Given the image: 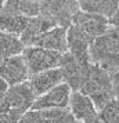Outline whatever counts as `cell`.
I'll return each instance as SVG.
<instances>
[{"label": "cell", "instance_id": "obj_19", "mask_svg": "<svg viewBox=\"0 0 119 123\" xmlns=\"http://www.w3.org/2000/svg\"><path fill=\"white\" fill-rule=\"evenodd\" d=\"M25 50L21 39L15 35H10L0 31V60L21 55Z\"/></svg>", "mask_w": 119, "mask_h": 123}, {"label": "cell", "instance_id": "obj_26", "mask_svg": "<svg viewBox=\"0 0 119 123\" xmlns=\"http://www.w3.org/2000/svg\"><path fill=\"white\" fill-rule=\"evenodd\" d=\"M3 6H4V3H3V1H0V12H1V10H3Z\"/></svg>", "mask_w": 119, "mask_h": 123}, {"label": "cell", "instance_id": "obj_12", "mask_svg": "<svg viewBox=\"0 0 119 123\" xmlns=\"http://www.w3.org/2000/svg\"><path fill=\"white\" fill-rule=\"evenodd\" d=\"M67 31H68V29L61 28V26H56V28L47 31V32L43 33L42 36H39V37L33 42L32 46L54 51V53H58V54H65V53L68 51ZM32 46H31V47H32Z\"/></svg>", "mask_w": 119, "mask_h": 123}, {"label": "cell", "instance_id": "obj_3", "mask_svg": "<svg viewBox=\"0 0 119 123\" xmlns=\"http://www.w3.org/2000/svg\"><path fill=\"white\" fill-rule=\"evenodd\" d=\"M78 1H64V0H47L40 1V15L50 18L57 26L68 29L72 25V19L79 11Z\"/></svg>", "mask_w": 119, "mask_h": 123}, {"label": "cell", "instance_id": "obj_11", "mask_svg": "<svg viewBox=\"0 0 119 123\" xmlns=\"http://www.w3.org/2000/svg\"><path fill=\"white\" fill-rule=\"evenodd\" d=\"M67 40H68V53L82 65H89L90 62V44L89 40L83 33H80L72 25L67 31Z\"/></svg>", "mask_w": 119, "mask_h": 123}, {"label": "cell", "instance_id": "obj_25", "mask_svg": "<svg viewBox=\"0 0 119 123\" xmlns=\"http://www.w3.org/2000/svg\"><path fill=\"white\" fill-rule=\"evenodd\" d=\"M61 123H80V122H78L76 119H75L71 113H69V111H68V113H67V116L64 117L63 120H61Z\"/></svg>", "mask_w": 119, "mask_h": 123}, {"label": "cell", "instance_id": "obj_2", "mask_svg": "<svg viewBox=\"0 0 119 123\" xmlns=\"http://www.w3.org/2000/svg\"><path fill=\"white\" fill-rule=\"evenodd\" d=\"M79 91L87 95L100 111L104 105H107L109 101L115 98L112 89V75L105 69L90 64L85 82Z\"/></svg>", "mask_w": 119, "mask_h": 123}, {"label": "cell", "instance_id": "obj_20", "mask_svg": "<svg viewBox=\"0 0 119 123\" xmlns=\"http://www.w3.org/2000/svg\"><path fill=\"white\" fill-rule=\"evenodd\" d=\"M98 123H119V101L113 98L98 111Z\"/></svg>", "mask_w": 119, "mask_h": 123}, {"label": "cell", "instance_id": "obj_24", "mask_svg": "<svg viewBox=\"0 0 119 123\" xmlns=\"http://www.w3.org/2000/svg\"><path fill=\"white\" fill-rule=\"evenodd\" d=\"M109 25H111L112 28H115L119 32V8H118V11L115 12V15L109 19Z\"/></svg>", "mask_w": 119, "mask_h": 123}, {"label": "cell", "instance_id": "obj_22", "mask_svg": "<svg viewBox=\"0 0 119 123\" xmlns=\"http://www.w3.org/2000/svg\"><path fill=\"white\" fill-rule=\"evenodd\" d=\"M112 89H113V97L115 100L119 101V69L112 73Z\"/></svg>", "mask_w": 119, "mask_h": 123}, {"label": "cell", "instance_id": "obj_21", "mask_svg": "<svg viewBox=\"0 0 119 123\" xmlns=\"http://www.w3.org/2000/svg\"><path fill=\"white\" fill-rule=\"evenodd\" d=\"M19 119H21V115L0 106V123H18Z\"/></svg>", "mask_w": 119, "mask_h": 123}, {"label": "cell", "instance_id": "obj_4", "mask_svg": "<svg viewBox=\"0 0 119 123\" xmlns=\"http://www.w3.org/2000/svg\"><path fill=\"white\" fill-rule=\"evenodd\" d=\"M22 57L29 71V76L40 72H46L50 69H57L60 67V61L63 54L54 51L40 49V47H26L22 53Z\"/></svg>", "mask_w": 119, "mask_h": 123}, {"label": "cell", "instance_id": "obj_23", "mask_svg": "<svg viewBox=\"0 0 119 123\" xmlns=\"http://www.w3.org/2000/svg\"><path fill=\"white\" fill-rule=\"evenodd\" d=\"M7 90H8V84H7L6 82L3 80V79L0 78V104L3 102V100H4Z\"/></svg>", "mask_w": 119, "mask_h": 123}, {"label": "cell", "instance_id": "obj_13", "mask_svg": "<svg viewBox=\"0 0 119 123\" xmlns=\"http://www.w3.org/2000/svg\"><path fill=\"white\" fill-rule=\"evenodd\" d=\"M28 83L31 86V89L33 91V94L36 95V98L40 95L46 94L47 91H50L51 89L57 87L58 84L64 83L63 75L60 72V69H50L46 72H40L36 75L29 76Z\"/></svg>", "mask_w": 119, "mask_h": 123}, {"label": "cell", "instance_id": "obj_18", "mask_svg": "<svg viewBox=\"0 0 119 123\" xmlns=\"http://www.w3.org/2000/svg\"><path fill=\"white\" fill-rule=\"evenodd\" d=\"M29 18L21 17V15H14L8 12L1 11L0 12V31L10 35H15L21 37V35L25 32L28 26Z\"/></svg>", "mask_w": 119, "mask_h": 123}, {"label": "cell", "instance_id": "obj_17", "mask_svg": "<svg viewBox=\"0 0 119 123\" xmlns=\"http://www.w3.org/2000/svg\"><path fill=\"white\" fill-rule=\"evenodd\" d=\"M1 11L21 15L26 18H33L40 15V1H31V0H8L4 3Z\"/></svg>", "mask_w": 119, "mask_h": 123}, {"label": "cell", "instance_id": "obj_6", "mask_svg": "<svg viewBox=\"0 0 119 123\" xmlns=\"http://www.w3.org/2000/svg\"><path fill=\"white\" fill-rule=\"evenodd\" d=\"M72 26L93 42L109 29V19L79 10L72 19Z\"/></svg>", "mask_w": 119, "mask_h": 123}, {"label": "cell", "instance_id": "obj_10", "mask_svg": "<svg viewBox=\"0 0 119 123\" xmlns=\"http://www.w3.org/2000/svg\"><path fill=\"white\" fill-rule=\"evenodd\" d=\"M68 111L80 123H98V109L94 102L80 91H72Z\"/></svg>", "mask_w": 119, "mask_h": 123}, {"label": "cell", "instance_id": "obj_15", "mask_svg": "<svg viewBox=\"0 0 119 123\" xmlns=\"http://www.w3.org/2000/svg\"><path fill=\"white\" fill-rule=\"evenodd\" d=\"M78 3L80 11L96 14L107 19H111L119 8V1L116 0H83Z\"/></svg>", "mask_w": 119, "mask_h": 123}, {"label": "cell", "instance_id": "obj_9", "mask_svg": "<svg viewBox=\"0 0 119 123\" xmlns=\"http://www.w3.org/2000/svg\"><path fill=\"white\" fill-rule=\"evenodd\" d=\"M0 78L8 84V87L28 82L29 71L22 54L0 60Z\"/></svg>", "mask_w": 119, "mask_h": 123}, {"label": "cell", "instance_id": "obj_16", "mask_svg": "<svg viewBox=\"0 0 119 123\" xmlns=\"http://www.w3.org/2000/svg\"><path fill=\"white\" fill-rule=\"evenodd\" d=\"M67 111L61 109H31L25 112L18 123H61L64 117L67 116Z\"/></svg>", "mask_w": 119, "mask_h": 123}, {"label": "cell", "instance_id": "obj_7", "mask_svg": "<svg viewBox=\"0 0 119 123\" xmlns=\"http://www.w3.org/2000/svg\"><path fill=\"white\" fill-rule=\"evenodd\" d=\"M89 67H90V64L89 65H82L67 51L61 57L58 69L63 75L64 83L68 84L72 91H79L83 82H85Z\"/></svg>", "mask_w": 119, "mask_h": 123}, {"label": "cell", "instance_id": "obj_8", "mask_svg": "<svg viewBox=\"0 0 119 123\" xmlns=\"http://www.w3.org/2000/svg\"><path fill=\"white\" fill-rule=\"evenodd\" d=\"M72 90L67 83H61L57 87L51 89L46 94L40 95L36 98L32 109H61L67 111L69 106V100H71Z\"/></svg>", "mask_w": 119, "mask_h": 123}, {"label": "cell", "instance_id": "obj_5", "mask_svg": "<svg viewBox=\"0 0 119 123\" xmlns=\"http://www.w3.org/2000/svg\"><path fill=\"white\" fill-rule=\"evenodd\" d=\"M35 101H36V95L33 94L29 83L24 82L21 84L8 87L6 97H4L3 102L0 104V106L22 116L25 112L32 109Z\"/></svg>", "mask_w": 119, "mask_h": 123}, {"label": "cell", "instance_id": "obj_14", "mask_svg": "<svg viewBox=\"0 0 119 123\" xmlns=\"http://www.w3.org/2000/svg\"><path fill=\"white\" fill-rule=\"evenodd\" d=\"M57 25L54 21H51L50 18L44 17V15H38V17H33V18H29V22H28V26L25 29V32L21 35V42L22 44L26 47H31L33 44V42L39 36H42L43 33H46L47 31L56 28Z\"/></svg>", "mask_w": 119, "mask_h": 123}, {"label": "cell", "instance_id": "obj_1", "mask_svg": "<svg viewBox=\"0 0 119 123\" xmlns=\"http://www.w3.org/2000/svg\"><path fill=\"white\" fill-rule=\"evenodd\" d=\"M90 62L111 75L119 69V32L111 25L102 36L91 42Z\"/></svg>", "mask_w": 119, "mask_h": 123}]
</instances>
